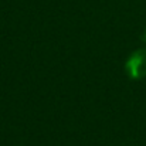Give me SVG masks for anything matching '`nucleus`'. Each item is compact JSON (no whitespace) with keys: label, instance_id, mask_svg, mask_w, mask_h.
Segmentation results:
<instances>
[{"label":"nucleus","instance_id":"1","mask_svg":"<svg viewBox=\"0 0 146 146\" xmlns=\"http://www.w3.org/2000/svg\"><path fill=\"white\" fill-rule=\"evenodd\" d=\"M125 71L131 80L146 78V48L135 50L125 62Z\"/></svg>","mask_w":146,"mask_h":146},{"label":"nucleus","instance_id":"2","mask_svg":"<svg viewBox=\"0 0 146 146\" xmlns=\"http://www.w3.org/2000/svg\"><path fill=\"white\" fill-rule=\"evenodd\" d=\"M145 43H146V30H145Z\"/></svg>","mask_w":146,"mask_h":146}]
</instances>
